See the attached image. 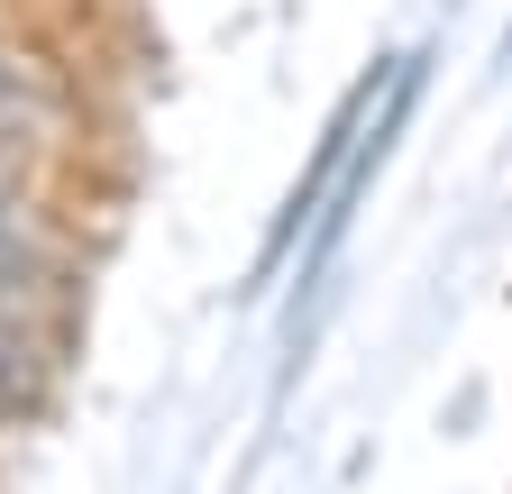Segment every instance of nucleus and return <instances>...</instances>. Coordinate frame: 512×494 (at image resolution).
<instances>
[{
  "mask_svg": "<svg viewBox=\"0 0 512 494\" xmlns=\"http://www.w3.org/2000/svg\"><path fill=\"white\" fill-rule=\"evenodd\" d=\"M394 74H403V55L394 65H366L357 83H348V101L330 110V129H320V147H311V165H302V183L284 193V211H275V229H266V247H256V284H266L293 247L311 238V220H320V202H330V183L348 174V156H357V138H366V119L384 110V92H394Z\"/></svg>",
  "mask_w": 512,
  "mask_h": 494,
  "instance_id": "f257e3e1",
  "label": "nucleus"
},
{
  "mask_svg": "<svg viewBox=\"0 0 512 494\" xmlns=\"http://www.w3.org/2000/svg\"><path fill=\"white\" fill-rule=\"evenodd\" d=\"M421 92H430V55H403V74H394V92H384V110L366 119V138H357V156H348V174L330 183V202H320V220H311V238H302V293L330 275V257L348 247V229H357V202L375 193V174H384V156H394V138H403V119L421 110Z\"/></svg>",
  "mask_w": 512,
  "mask_h": 494,
  "instance_id": "f03ea898",
  "label": "nucleus"
},
{
  "mask_svg": "<svg viewBox=\"0 0 512 494\" xmlns=\"http://www.w3.org/2000/svg\"><path fill=\"white\" fill-rule=\"evenodd\" d=\"M0 312H19V321L64 312V247L46 238L37 202L19 193V174H0Z\"/></svg>",
  "mask_w": 512,
  "mask_h": 494,
  "instance_id": "7ed1b4c3",
  "label": "nucleus"
}]
</instances>
